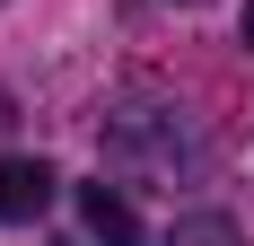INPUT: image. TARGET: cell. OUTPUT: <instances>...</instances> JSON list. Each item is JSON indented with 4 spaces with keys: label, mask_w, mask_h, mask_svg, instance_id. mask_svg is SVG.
<instances>
[{
    "label": "cell",
    "mask_w": 254,
    "mask_h": 246,
    "mask_svg": "<svg viewBox=\"0 0 254 246\" xmlns=\"http://www.w3.org/2000/svg\"><path fill=\"white\" fill-rule=\"evenodd\" d=\"M184 9H202V0H184Z\"/></svg>",
    "instance_id": "obj_6"
},
{
    "label": "cell",
    "mask_w": 254,
    "mask_h": 246,
    "mask_svg": "<svg viewBox=\"0 0 254 246\" xmlns=\"http://www.w3.org/2000/svg\"><path fill=\"white\" fill-rule=\"evenodd\" d=\"M167 246H246V229L219 220V211H184V220L167 229Z\"/></svg>",
    "instance_id": "obj_4"
},
{
    "label": "cell",
    "mask_w": 254,
    "mask_h": 246,
    "mask_svg": "<svg viewBox=\"0 0 254 246\" xmlns=\"http://www.w3.org/2000/svg\"><path fill=\"white\" fill-rule=\"evenodd\" d=\"M105 167H131V176L176 185V176H193V167H202V132H193V115H184L176 97L131 88V97L105 115Z\"/></svg>",
    "instance_id": "obj_1"
},
{
    "label": "cell",
    "mask_w": 254,
    "mask_h": 246,
    "mask_svg": "<svg viewBox=\"0 0 254 246\" xmlns=\"http://www.w3.org/2000/svg\"><path fill=\"white\" fill-rule=\"evenodd\" d=\"M79 220H88L97 246H149V238H140V211H131L114 185H79Z\"/></svg>",
    "instance_id": "obj_3"
},
{
    "label": "cell",
    "mask_w": 254,
    "mask_h": 246,
    "mask_svg": "<svg viewBox=\"0 0 254 246\" xmlns=\"http://www.w3.org/2000/svg\"><path fill=\"white\" fill-rule=\"evenodd\" d=\"M246 44H254V0H246Z\"/></svg>",
    "instance_id": "obj_5"
},
{
    "label": "cell",
    "mask_w": 254,
    "mask_h": 246,
    "mask_svg": "<svg viewBox=\"0 0 254 246\" xmlns=\"http://www.w3.org/2000/svg\"><path fill=\"white\" fill-rule=\"evenodd\" d=\"M53 185H62V176H53L44 158H0V220H9V229H26V220H44V202H53Z\"/></svg>",
    "instance_id": "obj_2"
}]
</instances>
